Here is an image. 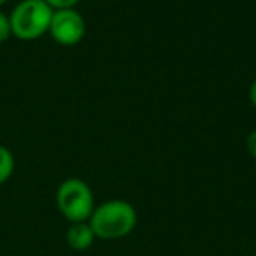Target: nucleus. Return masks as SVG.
Wrapping results in <instances>:
<instances>
[{"mask_svg": "<svg viewBox=\"0 0 256 256\" xmlns=\"http://www.w3.org/2000/svg\"><path fill=\"white\" fill-rule=\"evenodd\" d=\"M96 238L116 240L130 235L137 226V210L126 200H107L95 207L88 220Z\"/></svg>", "mask_w": 256, "mask_h": 256, "instance_id": "nucleus-1", "label": "nucleus"}, {"mask_svg": "<svg viewBox=\"0 0 256 256\" xmlns=\"http://www.w3.org/2000/svg\"><path fill=\"white\" fill-rule=\"evenodd\" d=\"M53 12L44 0H22L9 14L12 36L20 40L39 39L50 32Z\"/></svg>", "mask_w": 256, "mask_h": 256, "instance_id": "nucleus-2", "label": "nucleus"}, {"mask_svg": "<svg viewBox=\"0 0 256 256\" xmlns=\"http://www.w3.org/2000/svg\"><path fill=\"white\" fill-rule=\"evenodd\" d=\"M56 206L67 221L82 223L92 218L95 210V198L88 182L79 178H68L58 186Z\"/></svg>", "mask_w": 256, "mask_h": 256, "instance_id": "nucleus-3", "label": "nucleus"}, {"mask_svg": "<svg viewBox=\"0 0 256 256\" xmlns=\"http://www.w3.org/2000/svg\"><path fill=\"white\" fill-rule=\"evenodd\" d=\"M50 34L60 46H76L86 36V22L76 9L54 11L51 18Z\"/></svg>", "mask_w": 256, "mask_h": 256, "instance_id": "nucleus-4", "label": "nucleus"}, {"mask_svg": "<svg viewBox=\"0 0 256 256\" xmlns=\"http://www.w3.org/2000/svg\"><path fill=\"white\" fill-rule=\"evenodd\" d=\"M95 238L96 237L88 221L72 223L70 228L67 230V244L74 251H86V249H90L93 246V242H95Z\"/></svg>", "mask_w": 256, "mask_h": 256, "instance_id": "nucleus-5", "label": "nucleus"}, {"mask_svg": "<svg viewBox=\"0 0 256 256\" xmlns=\"http://www.w3.org/2000/svg\"><path fill=\"white\" fill-rule=\"evenodd\" d=\"M14 172V154L6 146H0V184L9 181Z\"/></svg>", "mask_w": 256, "mask_h": 256, "instance_id": "nucleus-6", "label": "nucleus"}, {"mask_svg": "<svg viewBox=\"0 0 256 256\" xmlns=\"http://www.w3.org/2000/svg\"><path fill=\"white\" fill-rule=\"evenodd\" d=\"M12 36V30H11V20L6 12L0 11V44L9 40V37Z\"/></svg>", "mask_w": 256, "mask_h": 256, "instance_id": "nucleus-7", "label": "nucleus"}, {"mask_svg": "<svg viewBox=\"0 0 256 256\" xmlns=\"http://www.w3.org/2000/svg\"><path fill=\"white\" fill-rule=\"evenodd\" d=\"M53 11H62V9H74L81 0H44Z\"/></svg>", "mask_w": 256, "mask_h": 256, "instance_id": "nucleus-8", "label": "nucleus"}, {"mask_svg": "<svg viewBox=\"0 0 256 256\" xmlns=\"http://www.w3.org/2000/svg\"><path fill=\"white\" fill-rule=\"evenodd\" d=\"M246 146H248V151L252 158L256 160V130H252L248 136V140H246Z\"/></svg>", "mask_w": 256, "mask_h": 256, "instance_id": "nucleus-9", "label": "nucleus"}, {"mask_svg": "<svg viewBox=\"0 0 256 256\" xmlns=\"http://www.w3.org/2000/svg\"><path fill=\"white\" fill-rule=\"evenodd\" d=\"M249 100H251L252 107H256V79L252 81L251 88H249Z\"/></svg>", "mask_w": 256, "mask_h": 256, "instance_id": "nucleus-10", "label": "nucleus"}, {"mask_svg": "<svg viewBox=\"0 0 256 256\" xmlns=\"http://www.w3.org/2000/svg\"><path fill=\"white\" fill-rule=\"evenodd\" d=\"M6 2H8V0H0V6H4Z\"/></svg>", "mask_w": 256, "mask_h": 256, "instance_id": "nucleus-11", "label": "nucleus"}]
</instances>
